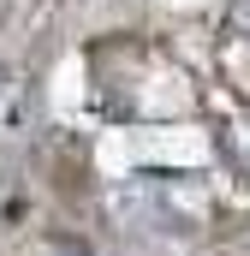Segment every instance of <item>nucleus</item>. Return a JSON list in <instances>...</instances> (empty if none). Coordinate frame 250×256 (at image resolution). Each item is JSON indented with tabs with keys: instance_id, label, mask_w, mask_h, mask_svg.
Returning <instances> with one entry per match:
<instances>
[{
	"instance_id": "1",
	"label": "nucleus",
	"mask_w": 250,
	"mask_h": 256,
	"mask_svg": "<svg viewBox=\"0 0 250 256\" xmlns=\"http://www.w3.org/2000/svg\"><path fill=\"white\" fill-rule=\"evenodd\" d=\"M0 84H6V66H0Z\"/></svg>"
}]
</instances>
